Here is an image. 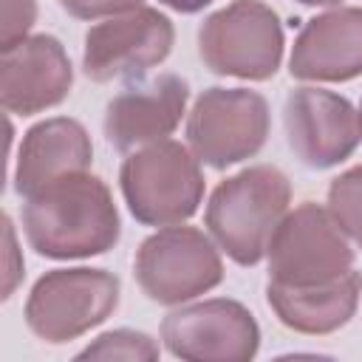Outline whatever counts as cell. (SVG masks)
I'll use <instances>...</instances> for the list:
<instances>
[{
  "label": "cell",
  "instance_id": "cell-11",
  "mask_svg": "<svg viewBox=\"0 0 362 362\" xmlns=\"http://www.w3.org/2000/svg\"><path fill=\"white\" fill-rule=\"evenodd\" d=\"M283 127L291 153L311 170H328L345 161L359 139V110L325 88H297L286 96Z\"/></svg>",
  "mask_w": 362,
  "mask_h": 362
},
{
  "label": "cell",
  "instance_id": "cell-7",
  "mask_svg": "<svg viewBox=\"0 0 362 362\" xmlns=\"http://www.w3.org/2000/svg\"><path fill=\"white\" fill-rule=\"evenodd\" d=\"M269 280L283 286H320L354 269V249L328 206L305 201L283 215L269 249Z\"/></svg>",
  "mask_w": 362,
  "mask_h": 362
},
{
  "label": "cell",
  "instance_id": "cell-5",
  "mask_svg": "<svg viewBox=\"0 0 362 362\" xmlns=\"http://www.w3.org/2000/svg\"><path fill=\"white\" fill-rule=\"evenodd\" d=\"M133 274L139 288L158 305H181L223 280L218 243L195 226H161L141 240Z\"/></svg>",
  "mask_w": 362,
  "mask_h": 362
},
{
  "label": "cell",
  "instance_id": "cell-16",
  "mask_svg": "<svg viewBox=\"0 0 362 362\" xmlns=\"http://www.w3.org/2000/svg\"><path fill=\"white\" fill-rule=\"evenodd\" d=\"M362 294V274L348 269L342 277L320 286H283L269 280L266 297L277 320L297 334H331L342 328Z\"/></svg>",
  "mask_w": 362,
  "mask_h": 362
},
{
  "label": "cell",
  "instance_id": "cell-2",
  "mask_svg": "<svg viewBox=\"0 0 362 362\" xmlns=\"http://www.w3.org/2000/svg\"><path fill=\"white\" fill-rule=\"evenodd\" d=\"M291 184L283 170L272 164L246 167L221 181L206 204V229L240 266H255L266 257L269 240L288 212Z\"/></svg>",
  "mask_w": 362,
  "mask_h": 362
},
{
  "label": "cell",
  "instance_id": "cell-19",
  "mask_svg": "<svg viewBox=\"0 0 362 362\" xmlns=\"http://www.w3.org/2000/svg\"><path fill=\"white\" fill-rule=\"evenodd\" d=\"M37 20V0H3L0 11V48H11L28 37Z\"/></svg>",
  "mask_w": 362,
  "mask_h": 362
},
{
  "label": "cell",
  "instance_id": "cell-20",
  "mask_svg": "<svg viewBox=\"0 0 362 362\" xmlns=\"http://www.w3.org/2000/svg\"><path fill=\"white\" fill-rule=\"evenodd\" d=\"M57 3L62 6V11H68L76 20H105L139 8L144 0H57Z\"/></svg>",
  "mask_w": 362,
  "mask_h": 362
},
{
  "label": "cell",
  "instance_id": "cell-21",
  "mask_svg": "<svg viewBox=\"0 0 362 362\" xmlns=\"http://www.w3.org/2000/svg\"><path fill=\"white\" fill-rule=\"evenodd\" d=\"M3 235H6V272H3V297H11L17 283L23 280V260H17V240H14V226L11 218L3 215Z\"/></svg>",
  "mask_w": 362,
  "mask_h": 362
},
{
  "label": "cell",
  "instance_id": "cell-10",
  "mask_svg": "<svg viewBox=\"0 0 362 362\" xmlns=\"http://www.w3.org/2000/svg\"><path fill=\"white\" fill-rule=\"evenodd\" d=\"M167 351L189 362H246L260 348V328L246 305L229 297L181 303L161 322Z\"/></svg>",
  "mask_w": 362,
  "mask_h": 362
},
{
  "label": "cell",
  "instance_id": "cell-15",
  "mask_svg": "<svg viewBox=\"0 0 362 362\" xmlns=\"http://www.w3.org/2000/svg\"><path fill=\"white\" fill-rule=\"evenodd\" d=\"M90 161H93V144L88 130L76 119L54 116L37 122L23 136L14 167V187L23 198H28L65 175L88 173Z\"/></svg>",
  "mask_w": 362,
  "mask_h": 362
},
{
  "label": "cell",
  "instance_id": "cell-9",
  "mask_svg": "<svg viewBox=\"0 0 362 362\" xmlns=\"http://www.w3.org/2000/svg\"><path fill=\"white\" fill-rule=\"evenodd\" d=\"M175 28L167 14L150 6L105 17L90 25L82 48V71L93 82L139 79L173 51Z\"/></svg>",
  "mask_w": 362,
  "mask_h": 362
},
{
  "label": "cell",
  "instance_id": "cell-14",
  "mask_svg": "<svg viewBox=\"0 0 362 362\" xmlns=\"http://www.w3.org/2000/svg\"><path fill=\"white\" fill-rule=\"evenodd\" d=\"M288 71L303 82H348L362 74V8L337 6L311 17L291 48Z\"/></svg>",
  "mask_w": 362,
  "mask_h": 362
},
{
  "label": "cell",
  "instance_id": "cell-17",
  "mask_svg": "<svg viewBox=\"0 0 362 362\" xmlns=\"http://www.w3.org/2000/svg\"><path fill=\"white\" fill-rule=\"evenodd\" d=\"M328 212L339 229L362 249V164L337 175L328 187Z\"/></svg>",
  "mask_w": 362,
  "mask_h": 362
},
{
  "label": "cell",
  "instance_id": "cell-12",
  "mask_svg": "<svg viewBox=\"0 0 362 362\" xmlns=\"http://www.w3.org/2000/svg\"><path fill=\"white\" fill-rule=\"evenodd\" d=\"M74 85V68L62 42L31 34L0 57V102L8 113L34 116L59 105Z\"/></svg>",
  "mask_w": 362,
  "mask_h": 362
},
{
  "label": "cell",
  "instance_id": "cell-8",
  "mask_svg": "<svg viewBox=\"0 0 362 362\" xmlns=\"http://www.w3.org/2000/svg\"><path fill=\"white\" fill-rule=\"evenodd\" d=\"M269 127V105L257 90L206 88L187 116V147L201 164L226 170L257 156Z\"/></svg>",
  "mask_w": 362,
  "mask_h": 362
},
{
  "label": "cell",
  "instance_id": "cell-4",
  "mask_svg": "<svg viewBox=\"0 0 362 362\" xmlns=\"http://www.w3.org/2000/svg\"><path fill=\"white\" fill-rule=\"evenodd\" d=\"M283 25L263 0H232L198 28V54L218 76L272 79L283 59Z\"/></svg>",
  "mask_w": 362,
  "mask_h": 362
},
{
  "label": "cell",
  "instance_id": "cell-1",
  "mask_svg": "<svg viewBox=\"0 0 362 362\" xmlns=\"http://www.w3.org/2000/svg\"><path fill=\"white\" fill-rule=\"evenodd\" d=\"M23 232L28 246L51 260L105 255L122 235L119 209L99 175H65L25 198Z\"/></svg>",
  "mask_w": 362,
  "mask_h": 362
},
{
  "label": "cell",
  "instance_id": "cell-24",
  "mask_svg": "<svg viewBox=\"0 0 362 362\" xmlns=\"http://www.w3.org/2000/svg\"><path fill=\"white\" fill-rule=\"evenodd\" d=\"M359 130H362V105H359Z\"/></svg>",
  "mask_w": 362,
  "mask_h": 362
},
{
  "label": "cell",
  "instance_id": "cell-22",
  "mask_svg": "<svg viewBox=\"0 0 362 362\" xmlns=\"http://www.w3.org/2000/svg\"><path fill=\"white\" fill-rule=\"evenodd\" d=\"M164 6H170L173 11H181V14H195L201 8H206L212 0H161Z\"/></svg>",
  "mask_w": 362,
  "mask_h": 362
},
{
  "label": "cell",
  "instance_id": "cell-6",
  "mask_svg": "<svg viewBox=\"0 0 362 362\" xmlns=\"http://www.w3.org/2000/svg\"><path fill=\"white\" fill-rule=\"evenodd\" d=\"M119 294L122 283L113 272L54 269L34 283L25 300V322L40 339L62 345L102 325L116 311Z\"/></svg>",
  "mask_w": 362,
  "mask_h": 362
},
{
  "label": "cell",
  "instance_id": "cell-3",
  "mask_svg": "<svg viewBox=\"0 0 362 362\" xmlns=\"http://www.w3.org/2000/svg\"><path fill=\"white\" fill-rule=\"evenodd\" d=\"M119 187L130 215L144 226L184 223L204 201L201 161L173 139L133 150L119 170Z\"/></svg>",
  "mask_w": 362,
  "mask_h": 362
},
{
  "label": "cell",
  "instance_id": "cell-13",
  "mask_svg": "<svg viewBox=\"0 0 362 362\" xmlns=\"http://www.w3.org/2000/svg\"><path fill=\"white\" fill-rule=\"evenodd\" d=\"M187 99L189 85L178 74H161L130 85L107 102L102 122L105 136L122 153L161 141L178 127L187 110Z\"/></svg>",
  "mask_w": 362,
  "mask_h": 362
},
{
  "label": "cell",
  "instance_id": "cell-23",
  "mask_svg": "<svg viewBox=\"0 0 362 362\" xmlns=\"http://www.w3.org/2000/svg\"><path fill=\"white\" fill-rule=\"evenodd\" d=\"M297 3H303V6H337L342 0H297Z\"/></svg>",
  "mask_w": 362,
  "mask_h": 362
},
{
  "label": "cell",
  "instance_id": "cell-18",
  "mask_svg": "<svg viewBox=\"0 0 362 362\" xmlns=\"http://www.w3.org/2000/svg\"><path fill=\"white\" fill-rule=\"evenodd\" d=\"M76 359H127V362H153L158 359V345L144 331L116 328L96 337L88 348L76 354Z\"/></svg>",
  "mask_w": 362,
  "mask_h": 362
}]
</instances>
